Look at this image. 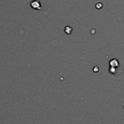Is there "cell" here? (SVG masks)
I'll use <instances>...</instances> for the list:
<instances>
[{"label": "cell", "instance_id": "7a4b0ae2", "mask_svg": "<svg viewBox=\"0 0 124 124\" xmlns=\"http://www.w3.org/2000/svg\"><path fill=\"white\" fill-rule=\"evenodd\" d=\"M72 27H70V26H66L65 29V32H66V34H71V33L72 32Z\"/></svg>", "mask_w": 124, "mask_h": 124}, {"label": "cell", "instance_id": "6da1fadb", "mask_svg": "<svg viewBox=\"0 0 124 124\" xmlns=\"http://www.w3.org/2000/svg\"><path fill=\"white\" fill-rule=\"evenodd\" d=\"M30 5H31V8L35 9V10H40L42 8L41 3H40L39 0H34V1L31 2Z\"/></svg>", "mask_w": 124, "mask_h": 124}]
</instances>
